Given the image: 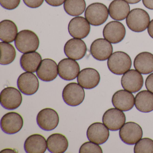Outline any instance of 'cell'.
Listing matches in <instances>:
<instances>
[{
  "instance_id": "34",
  "label": "cell",
  "mask_w": 153,
  "mask_h": 153,
  "mask_svg": "<svg viewBox=\"0 0 153 153\" xmlns=\"http://www.w3.org/2000/svg\"><path fill=\"white\" fill-rule=\"evenodd\" d=\"M44 0H23L27 7L31 8H37L42 5Z\"/></svg>"
},
{
  "instance_id": "28",
  "label": "cell",
  "mask_w": 153,
  "mask_h": 153,
  "mask_svg": "<svg viewBox=\"0 0 153 153\" xmlns=\"http://www.w3.org/2000/svg\"><path fill=\"white\" fill-rule=\"evenodd\" d=\"M18 28L15 23L10 20H4L0 23V39L5 42H12L16 40Z\"/></svg>"
},
{
  "instance_id": "16",
  "label": "cell",
  "mask_w": 153,
  "mask_h": 153,
  "mask_svg": "<svg viewBox=\"0 0 153 153\" xmlns=\"http://www.w3.org/2000/svg\"><path fill=\"white\" fill-rule=\"evenodd\" d=\"M58 67L59 76L65 80L75 79L80 72L79 64L72 59H63L59 62Z\"/></svg>"
},
{
  "instance_id": "6",
  "label": "cell",
  "mask_w": 153,
  "mask_h": 153,
  "mask_svg": "<svg viewBox=\"0 0 153 153\" xmlns=\"http://www.w3.org/2000/svg\"><path fill=\"white\" fill-rule=\"evenodd\" d=\"M120 138L127 145L136 144L142 138V128L137 123L133 122L126 123L120 129Z\"/></svg>"
},
{
  "instance_id": "21",
  "label": "cell",
  "mask_w": 153,
  "mask_h": 153,
  "mask_svg": "<svg viewBox=\"0 0 153 153\" xmlns=\"http://www.w3.org/2000/svg\"><path fill=\"white\" fill-rule=\"evenodd\" d=\"M77 80L78 84L83 88L93 89L97 86L100 82V74L94 69L86 68L79 72Z\"/></svg>"
},
{
  "instance_id": "2",
  "label": "cell",
  "mask_w": 153,
  "mask_h": 153,
  "mask_svg": "<svg viewBox=\"0 0 153 153\" xmlns=\"http://www.w3.org/2000/svg\"><path fill=\"white\" fill-rule=\"evenodd\" d=\"M128 27L135 33H141L148 28L150 23L148 13L140 8H135L130 11L126 20Z\"/></svg>"
},
{
  "instance_id": "4",
  "label": "cell",
  "mask_w": 153,
  "mask_h": 153,
  "mask_svg": "<svg viewBox=\"0 0 153 153\" xmlns=\"http://www.w3.org/2000/svg\"><path fill=\"white\" fill-rule=\"evenodd\" d=\"M109 14L106 6L102 3L96 2L90 4L87 7L85 16L90 25L99 26L106 22Z\"/></svg>"
},
{
  "instance_id": "32",
  "label": "cell",
  "mask_w": 153,
  "mask_h": 153,
  "mask_svg": "<svg viewBox=\"0 0 153 153\" xmlns=\"http://www.w3.org/2000/svg\"><path fill=\"white\" fill-rule=\"evenodd\" d=\"M103 151L101 147L98 145L91 141L85 142L80 146L79 153H99Z\"/></svg>"
},
{
  "instance_id": "25",
  "label": "cell",
  "mask_w": 153,
  "mask_h": 153,
  "mask_svg": "<svg viewBox=\"0 0 153 153\" xmlns=\"http://www.w3.org/2000/svg\"><path fill=\"white\" fill-rule=\"evenodd\" d=\"M47 149L52 153H63L68 147V141L66 137L60 133H54L47 140Z\"/></svg>"
},
{
  "instance_id": "36",
  "label": "cell",
  "mask_w": 153,
  "mask_h": 153,
  "mask_svg": "<svg viewBox=\"0 0 153 153\" xmlns=\"http://www.w3.org/2000/svg\"><path fill=\"white\" fill-rule=\"evenodd\" d=\"M66 0H45L46 3L52 7H59L65 2Z\"/></svg>"
},
{
  "instance_id": "37",
  "label": "cell",
  "mask_w": 153,
  "mask_h": 153,
  "mask_svg": "<svg viewBox=\"0 0 153 153\" xmlns=\"http://www.w3.org/2000/svg\"><path fill=\"white\" fill-rule=\"evenodd\" d=\"M142 2L146 8L153 10V0H142Z\"/></svg>"
},
{
  "instance_id": "31",
  "label": "cell",
  "mask_w": 153,
  "mask_h": 153,
  "mask_svg": "<svg viewBox=\"0 0 153 153\" xmlns=\"http://www.w3.org/2000/svg\"><path fill=\"white\" fill-rule=\"evenodd\" d=\"M135 153H153V140L149 138H144L139 140L134 148Z\"/></svg>"
},
{
  "instance_id": "38",
  "label": "cell",
  "mask_w": 153,
  "mask_h": 153,
  "mask_svg": "<svg viewBox=\"0 0 153 153\" xmlns=\"http://www.w3.org/2000/svg\"><path fill=\"white\" fill-rule=\"evenodd\" d=\"M147 31L149 36L153 39V19L150 21L148 27Z\"/></svg>"
},
{
  "instance_id": "23",
  "label": "cell",
  "mask_w": 153,
  "mask_h": 153,
  "mask_svg": "<svg viewBox=\"0 0 153 153\" xmlns=\"http://www.w3.org/2000/svg\"><path fill=\"white\" fill-rule=\"evenodd\" d=\"M130 10L128 3L124 0H114L108 8L110 17L116 21H121L127 18Z\"/></svg>"
},
{
  "instance_id": "14",
  "label": "cell",
  "mask_w": 153,
  "mask_h": 153,
  "mask_svg": "<svg viewBox=\"0 0 153 153\" xmlns=\"http://www.w3.org/2000/svg\"><path fill=\"white\" fill-rule=\"evenodd\" d=\"M17 86L20 92L24 94L32 95L38 90L39 80L32 72H24L18 79Z\"/></svg>"
},
{
  "instance_id": "3",
  "label": "cell",
  "mask_w": 153,
  "mask_h": 153,
  "mask_svg": "<svg viewBox=\"0 0 153 153\" xmlns=\"http://www.w3.org/2000/svg\"><path fill=\"white\" fill-rule=\"evenodd\" d=\"M107 66L109 70L113 74L123 75L131 68V59L124 52H115L108 59Z\"/></svg>"
},
{
  "instance_id": "20",
  "label": "cell",
  "mask_w": 153,
  "mask_h": 153,
  "mask_svg": "<svg viewBox=\"0 0 153 153\" xmlns=\"http://www.w3.org/2000/svg\"><path fill=\"white\" fill-rule=\"evenodd\" d=\"M135 100L133 94L124 89L114 93L112 98V103L115 108L123 111H128L133 108Z\"/></svg>"
},
{
  "instance_id": "12",
  "label": "cell",
  "mask_w": 153,
  "mask_h": 153,
  "mask_svg": "<svg viewBox=\"0 0 153 153\" xmlns=\"http://www.w3.org/2000/svg\"><path fill=\"white\" fill-rule=\"evenodd\" d=\"M121 83L124 89L131 93H135L142 88L144 79L141 73L136 70L131 69L123 74Z\"/></svg>"
},
{
  "instance_id": "33",
  "label": "cell",
  "mask_w": 153,
  "mask_h": 153,
  "mask_svg": "<svg viewBox=\"0 0 153 153\" xmlns=\"http://www.w3.org/2000/svg\"><path fill=\"white\" fill-rule=\"evenodd\" d=\"M20 1L21 0H0V4L5 9L12 10L19 6Z\"/></svg>"
},
{
  "instance_id": "39",
  "label": "cell",
  "mask_w": 153,
  "mask_h": 153,
  "mask_svg": "<svg viewBox=\"0 0 153 153\" xmlns=\"http://www.w3.org/2000/svg\"><path fill=\"white\" fill-rule=\"evenodd\" d=\"M125 1L130 4H135L138 3L141 0H124Z\"/></svg>"
},
{
  "instance_id": "13",
  "label": "cell",
  "mask_w": 153,
  "mask_h": 153,
  "mask_svg": "<svg viewBox=\"0 0 153 153\" xmlns=\"http://www.w3.org/2000/svg\"><path fill=\"white\" fill-rule=\"evenodd\" d=\"M113 48L111 43L106 39L98 38L94 41L90 46V53L95 59L104 61L112 54Z\"/></svg>"
},
{
  "instance_id": "11",
  "label": "cell",
  "mask_w": 153,
  "mask_h": 153,
  "mask_svg": "<svg viewBox=\"0 0 153 153\" xmlns=\"http://www.w3.org/2000/svg\"><path fill=\"white\" fill-rule=\"evenodd\" d=\"M24 120L22 116L15 112H10L3 115L1 120V127L3 132L8 134L18 132L23 128Z\"/></svg>"
},
{
  "instance_id": "40",
  "label": "cell",
  "mask_w": 153,
  "mask_h": 153,
  "mask_svg": "<svg viewBox=\"0 0 153 153\" xmlns=\"http://www.w3.org/2000/svg\"><path fill=\"white\" fill-rule=\"evenodd\" d=\"M1 153H17V152L14 150V149H6L1 150Z\"/></svg>"
},
{
  "instance_id": "15",
  "label": "cell",
  "mask_w": 153,
  "mask_h": 153,
  "mask_svg": "<svg viewBox=\"0 0 153 153\" xmlns=\"http://www.w3.org/2000/svg\"><path fill=\"white\" fill-rule=\"evenodd\" d=\"M90 24L86 19L82 16L72 19L68 24V30L70 35L74 38L84 39L90 32Z\"/></svg>"
},
{
  "instance_id": "30",
  "label": "cell",
  "mask_w": 153,
  "mask_h": 153,
  "mask_svg": "<svg viewBox=\"0 0 153 153\" xmlns=\"http://www.w3.org/2000/svg\"><path fill=\"white\" fill-rule=\"evenodd\" d=\"M1 52L0 64L7 65L12 63L16 59V52L14 46L7 42H0Z\"/></svg>"
},
{
  "instance_id": "24",
  "label": "cell",
  "mask_w": 153,
  "mask_h": 153,
  "mask_svg": "<svg viewBox=\"0 0 153 153\" xmlns=\"http://www.w3.org/2000/svg\"><path fill=\"white\" fill-rule=\"evenodd\" d=\"M134 67L140 73L147 75L153 72V54L148 52H143L134 59Z\"/></svg>"
},
{
  "instance_id": "29",
  "label": "cell",
  "mask_w": 153,
  "mask_h": 153,
  "mask_svg": "<svg viewBox=\"0 0 153 153\" xmlns=\"http://www.w3.org/2000/svg\"><path fill=\"white\" fill-rule=\"evenodd\" d=\"M85 0H66L64 3L65 12L72 16L82 15L85 10Z\"/></svg>"
},
{
  "instance_id": "27",
  "label": "cell",
  "mask_w": 153,
  "mask_h": 153,
  "mask_svg": "<svg viewBox=\"0 0 153 153\" xmlns=\"http://www.w3.org/2000/svg\"><path fill=\"white\" fill-rule=\"evenodd\" d=\"M135 105L137 110L143 113L153 111V93L148 90H142L135 97Z\"/></svg>"
},
{
  "instance_id": "8",
  "label": "cell",
  "mask_w": 153,
  "mask_h": 153,
  "mask_svg": "<svg viewBox=\"0 0 153 153\" xmlns=\"http://www.w3.org/2000/svg\"><path fill=\"white\" fill-rule=\"evenodd\" d=\"M126 29L122 23L117 21L109 22L105 25L103 30L105 39L111 44L119 43L124 39Z\"/></svg>"
},
{
  "instance_id": "22",
  "label": "cell",
  "mask_w": 153,
  "mask_h": 153,
  "mask_svg": "<svg viewBox=\"0 0 153 153\" xmlns=\"http://www.w3.org/2000/svg\"><path fill=\"white\" fill-rule=\"evenodd\" d=\"M24 148L27 153H44L47 148V141L42 135L33 134L26 140Z\"/></svg>"
},
{
  "instance_id": "26",
  "label": "cell",
  "mask_w": 153,
  "mask_h": 153,
  "mask_svg": "<svg viewBox=\"0 0 153 153\" xmlns=\"http://www.w3.org/2000/svg\"><path fill=\"white\" fill-rule=\"evenodd\" d=\"M42 61V56L40 53L36 52L27 53L21 56L20 66L25 71L34 73L36 72Z\"/></svg>"
},
{
  "instance_id": "35",
  "label": "cell",
  "mask_w": 153,
  "mask_h": 153,
  "mask_svg": "<svg viewBox=\"0 0 153 153\" xmlns=\"http://www.w3.org/2000/svg\"><path fill=\"white\" fill-rule=\"evenodd\" d=\"M145 85L148 91L153 93V73L149 75L146 79Z\"/></svg>"
},
{
  "instance_id": "18",
  "label": "cell",
  "mask_w": 153,
  "mask_h": 153,
  "mask_svg": "<svg viewBox=\"0 0 153 153\" xmlns=\"http://www.w3.org/2000/svg\"><path fill=\"white\" fill-rule=\"evenodd\" d=\"M110 132L108 128L100 122L92 123L87 131V137L89 141L98 145L105 143L109 138Z\"/></svg>"
},
{
  "instance_id": "10",
  "label": "cell",
  "mask_w": 153,
  "mask_h": 153,
  "mask_svg": "<svg viewBox=\"0 0 153 153\" xmlns=\"http://www.w3.org/2000/svg\"><path fill=\"white\" fill-rule=\"evenodd\" d=\"M103 124L112 131L119 130L126 122V116L123 111L117 108L108 109L102 117Z\"/></svg>"
},
{
  "instance_id": "9",
  "label": "cell",
  "mask_w": 153,
  "mask_h": 153,
  "mask_svg": "<svg viewBox=\"0 0 153 153\" xmlns=\"http://www.w3.org/2000/svg\"><path fill=\"white\" fill-rule=\"evenodd\" d=\"M59 121L57 112L50 108L41 110L36 117L37 124L42 129L50 131L57 128Z\"/></svg>"
},
{
  "instance_id": "5",
  "label": "cell",
  "mask_w": 153,
  "mask_h": 153,
  "mask_svg": "<svg viewBox=\"0 0 153 153\" xmlns=\"http://www.w3.org/2000/svg\"><path fill=\"white\" fill-rule=\"evenodd\" d=\"M62 97L63 101L68 105L77 106L85 99V90L79 84L72 82L68 84L63 88Z\"/></svg>"
},
{
  "instance_id": "19",
  "label": "cell",
  "mask_w": 153,
  "mask_h": 153,
  "mask_svg": "<svg viewBox=\"0 0 153 153\" xmlns=\"http://www.w3.org/2000/svg\"><path fill=\"white\" fill-rule=\"evenodd\" d=\"M36 73L38 77L42 81H53L59 74L57 63L51 59H44L40 63Z\"/></svg>"
},
{
  "instance_id": "7",
  "label": "cell",
  "mask_w": 153,
  "mask_h": 153,
  "mask_svg": "<svg viewBox=\"0 0 153 153\" xmlns=\"http://www.w3.org/2000/svg\"><path fill=\"white\" fill-rule=\"evenodd\" d=\"M22 96L16 88L8 87L1 91L0 103L2 107L8 110H13L19 107L22 103Z\"/></svg>"
},
{
  "instance_id": "1",
  "label": "cell",
  "mask_w": 153,
  "mask_h": 153,
  "mask_svg": "<svg viewBox=\"0 0 153 153\" xmlns=\"http://www.w3.org/2000/svg\"><path fill=\"white\" fill-rule=\"evenodd\" d=\"M16 48L22 53L35 52L38 49L40 41L35 33L29 30H24L18 33L15 41Z\"/></svg>"
},
{
  "instance_id": "17",
  "label": "cell",
  "mask_w": 153,
  "mask_h": 153,
  "mask_svg": "<svg viewBox=\"0 0 153 153\" xmlns=\"http://www.w3.org/2000/svg\"><path fill=\"white\" fill-rule=\"evenodd\" d=\"M87 48L84 41L77 38H72L65 44L64 51L69 59L79 60L83 59L86 53Z\"/></svg>"
}]
</instances>
